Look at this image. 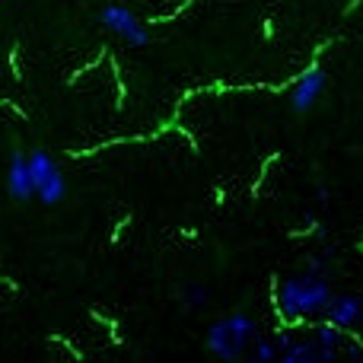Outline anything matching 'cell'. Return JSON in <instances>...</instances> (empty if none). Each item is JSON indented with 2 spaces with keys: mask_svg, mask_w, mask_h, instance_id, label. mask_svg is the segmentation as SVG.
<instances>
[{
  "mask_svg": "<svg viewBox=\"0 0 363 363\" xmlns=\"http://www.w3.org/2000/svg\"><path fill=\"white\" fill-rule=\"evenodd\" d=\"M207 351L213 354L220 363L242 360L245 351L252 347V341H258V322L245 313H233L217 319L207 328Z\"/></svg>",
  "mask_w": 363,
  "mask_h": 363,
  "instance_id": "cell-2",
  "label": "cell"
},
{
  "mask_svg": "<svg viewBox=\"0 0 363 363\" xmlns=\"http://www.w3.org/2000/svg\"><path fill=\"white\" fill-rule=\"evenodd\" d=\"M325 322L338 325L341 332H351L363 322V300L360 296H351V294H341V296H332V303L325 306Z\"/></svg>",
  "mask_w": 363,
  "mask_h": 363,
  "instance_id": "cell-7",
  "label": "cell"
},
{
  "mask_svg": "<svg viewBox=\"0 0 363 363\" xmlns=\"http://www.w3.org/2000/svg\"><path fill=\"white\" fill-rule=\"evenodd\" d=\"M252 357L258 363H277L281 360V341H271V338H258L252 345Z\"/></svg>",
  "mask_w": 363,
  "mask_h": 363,
  "instance_id": "cell-9",
  "label": "cell"
},
{
  "mask_svg": "<svg viewBox=\"0 0 363 363\" xmlns=\"http://www.w3.org/2000/svg\"><path fill=\"white\" fill-rule=\"evenodd\" d=\"M233 363H258V360H255V357H249V360L242 357V360H233Z\"/></svg>",
  "mask_w": 363,
  "mask_h": 363,
  "instance_id": "cell-10",
  "label": "cell"
},
{
  "mask_svg": "<svg viewBox=\"0 0 363 363\" xmlns=\"http://www.w3.org/2000/svg\"><path fill=\"white\" fill-rule=\"evenodd\" d=\"M322 89H325V74H322V67H309L306 74L294 83V89H290V106H294V112H309V108L315 106V99L322 96Z\"/></svg>",
  "mask_w": 363,
  "mask_h": 363,
  "instance_id": "cell-8",
  "label": "cell"
},
{
  "mask_svg": "<svg viewBox=\"0 0 363 363\" xmlns=\"http://www.w3.org/2000/svg\"><path fill=\"white\" fill-rule=\"evenodd\" d=\"M99 19H102V23H106L118 38H125L128 45H134V48H144V45L150 42V35H147V26L140 23V19L134 16L128 6H118V4L102 6Z\"/></svg>",
  "mask_w": 363,
  "mask_h": 363,
  "instance_id": "cell-4",
  "label": "cell"
},
{
  "mask_svg": "<svg viewBox=\"0 0 363 363\" xmlns=\"http://www.w3.org/2000/svg\"><path fill=\"white\" fill-rule=\"evenodd\" d=\"M347 363H363V360H347Z\"/></svg>",
  "mask_w": 363,
  "mask_h": 363,
  "instance_id": "cell-11",
  "label": "cell"
},
{
  "mask_svg": "<svg viewBox=\"0 0 363 363\" xmlns=\"http://www.w3.org/2000/svg\"><path fill=\"white\" fill-rule=\"evenodd\" d=\"M328 303H332V287H328V281L319 277L315 271L290 277V281H284L281 290H277V313L287 322H300V319H306V315L325 313Z\"/></svg>",
  "mask_w": 363,
  "mask_h": 363,
  "instance_id": "cell-1",
  "label": "cell"
},
{
  "mask_svg": "<svg viewBox=\"0 0 363 363\" xmlns=\"http://www.w3.org/2000/svg\"><path fill=\"white\" fill-rule=\"evenodd\" d=\"M6 188H10V198H16V201L35 198V179H32L29 157L19 150H13L10 166H6Z\"/></svg>",
  "mask_w": 363,
  "mask_h": 363,
  "instance_id": "cell-6",
  "label": "cell"
},
{
  "mask_svg": "<svg viewBox=\"0 0 363 363\" xmlns=\"http://www.w3.org/2000/svg\"><path fill=\"white\" fill-rule=\"evenodd\" d=\"M277 363H338V351L319 345L315 338H296L281 351Z\"/></svg>",
  "mask_w": 363,
  "mask_h": 363,
  "instance_id": "cell-5",
  "label": "cell"
},
{
  "mask_svg": "<svg viewBox=\"0 0 363 363\" xmlns=\"http://www.w3.org/2000/svg\"><path fill=\"white\" fill-rule=\"evenodd\" d=\"M29 166H32V179H35V198L42 204H57L64 198V191H67V185H64V172L55 163V157L45 150H35L29 153Z\"/></svg>",
  "mask_w": 363,
  "mask_h": 363,
  "instance_id": "cell-3",
  "label": "cell"
}]
</instances>
